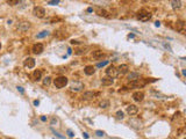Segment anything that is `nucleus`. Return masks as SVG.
Returning a JSON list of instances; mask_svg holds the SVG:
<instances>
[{"instance_id":"obj_40","label":"nucleus","mask_w":186,"mask_h":139,"mask_svg":"<svg viewBox=\"0 0 186 139\" xmlns=\"http://www.w3.org/2000/svg\"><path fill=\"white\" fill-rule=\"evenodd\" d=\"M0 49H1V43H0Z\"/></svg>"},{"instance_id":"obj_22","label":"nucleus","mask_w":186,"mask_h":139,"mask_svg":"<svg viewBox=\"0 0 186 139\" xmlns=\"http://www.w3.org/2000/svg\"><path fill=\"white\" fill-rule=\"evenodd\" d=\"M171 6H172L173 9H178V8H180L181 7V1H176V0H172L171 1Z\"/></svg>"},{"instance_id":"obj_25","label":"nucleus","mask_w":186,"mask_h":139,"mask_svg":"<svg viewBox=\"0 0 186 139\" xmlns=\"http://www.w3.org/2000/svg\"><path fill=\"white\" fill-rule=\"evenodd\" d=\"M20 1L19 0H7V4L9 5V6H15V5H18Z\"/></svg>"},{"instance_id":"obj_29","label":"nucleus","mask_w":186,"mask_h":139,"mask_svg":"<svg viewBox=\"0 0 186 139\" xmlns=\"http://www.w3.org/2000/svg\"><path fill=\"white\" fill-rule=\"evenodd\" d=\"M46 4H48V5H58V4H60V0H53V1H48Z\"/></svg>"},{"instance_id":"obj_1","label":"nucleus","mask_w":186,"mask_h":139,"mask_svg":"<svg viewBox=\"0 0 186 139\" xmlns=\"http://www.w3.org/2000/svg\"><path fill=\"white\" fill-rule=\"evenodd\" d=\"M67 82H69V80H67L66 77H63V75H60V77H57L56 79H53V85L56 88H64V87L67 85Z\"/></svg>"},{"instance_id":"obj_32","label":"nucleus","mask_w":186,"mask_h":139,"mask_svg":"<svg viewBox=\"0 0 186 139\" xmlns=\"http://www.w3.org/2000/svg\"><path fill=\"white\" fill-rule=\"evenodd\" d=\"M66 133L69 134V137H73V136H74V133L72 132V130H70V129H69V130L66 131Z\"/></svg>"},{"instance_id":"obj_26","label":"nucleus","mask_w":186,"mask_h":139,"mask_svg":"<svg viewBox=\"0 0 186 139\" xmlns=\"http://www.w3.org/2000/svg\"><path fill=\"white\" fill-rule=\"evenodd\" d=\"M50 82H51V78H50V77H46V78H44V80H43V85H44V86H49Z\"/></svg>"},{"instance_id":"obj_30","label":"nucleus","mask_w":186,"mask_h":139,"mask_svg":"<svg viewBox=\"0 0 186 139\" xmlns=\"http://www.w3.org/2000/svg\"><path fill=\"white\" fill-rule=\"evenodd\" d=\"M51 131H53V134H55L56 137H58V138H60V139H64V137H63L62 134H60V133H58V132H56V131H55L53 129H51Z\"/></svg>"},{"instance_id":"obj_11","label":"nucleus","mask_w":186,"mask_h":139,"mask_svg":"<svg viewBox=\"0 0 186 139\" xmlns=\"http://www.w3.org/2000/svg\"><path fill=\"white\" fill-rule=\"evenodd\" d=\"M23 66L27 67V68H33L35 66V59L32 58V57H28L23 60Z\"/></svg>"},{"instance_id":"obj_10","label":"nucleus","mask_w":186,"mask_h":139,"mask_svg":"<svg viewBox=\"0 0 186 139\" xmlns=\"http://www.w3.org/2000/svg\"><path fill=\"white\" fill-rule=\"evenodd\" d=\"M176 29L180 34H185V22L183 20H178L176 22Z\"/></svg>"},{"instance_id":"obj_8","label":"nucleus","mask_w":186,"mask_h":139,"mask_svg":"<svg viewBox=\"0 0 186 139\" xmlns=\"http://www.w3.org/2000/svg\"><path fill=\"white\" fill-rule=\"evenodd\" d=\"M95 13H97V15H99L101 18H106V19H111L112 18V15L108 13L106 9H102V8H97Z\"/></svg>"},{"instance_id":"obj_6","label":"nucleus","mask_w":186,"mask_h":139,"mask_svg":"<svg viewBox=\"0 0 186 139\" xmlns=\"http://www.w3.org/2000/svg\"><path fill=\"white\" fill-rule=\"evenodd\" d=\"M43 50H44V46H43V44H41V43H36L32 48V51L35 54H41V53L43 52Z\"/></svg>"},{"instance_id":"obj_4","label":"nucleus","mask_w":186,"mask_h":139,"mask_svg":"<svg viewBox=\"0 0 186 139\" xmlns=\"http://www.w3.org/2000/svg\"><path fill=\"white\" fill-rule=\"evenodd\" d=\"M106 74H107V77H108V78H112V79H113V78H116V77H118V74H119V73H118L116 67L112 65V66H108L106 68Z\"/></svg>"},{"instance_id":"obj_21","label":"nucleus","mask_w":186,"mask_h":139,"mask_svg":"<svg viewBox=\"0 0 186 139\" xmlns=\"http://www.w3.org/2000/svg\"><path fill=\"white\" fill-rule=\"evenodd\" d=\"M128 79H129V81H135V80H139L140 79V74L137 72H132L129 75H128Z\"/></svg>"},{"instance_id":"obj_19","label":"nucleus","mask_w":186,"mask_h":139,"mask_svg":"<svg viewBox=\"0 0 186 139\" xmlns=\"http://www.w3.org/2000/svg\"><path fill=\"white\" fill-rule=\"evenodd\" d=\"M142 86H144V82H140V79L139 80H135V81H130V84H129V87H132V88L142 87Z\"/></svg>"},{"instance_id":"obj_37","label":"nucleus","mask_w":186,"mask_h":139,"mask_svg":"<svg viewBox=\"0 0 186 139\" xmlns=\"http://www.w3.org/2000/svg\"><path fill=\"white\" fill-rule=\"evenodd\" d=\"M128 37H129V38H133V37H134V34H129V35H128Z\"/></svg>"},{"instance_id":"obj_38","label":"nucleus","mask_w":186,"mask_h":139,"mask_svg":"<svg viewBox=\"0 0 186 139\" xmlns=\"http://www.w3.org/2000/svg\"><path fill=\"white\" fill-rule=\"evenodd\" d=\"M41 121H43V122H44V121H46V118L44 117V116H42V117H41Z\"/></svg>"},{"instance_id":"obj_17","label":"nucleus","mask_w":186,"mask_h":139,"mask_svg":"<svg viewBox=\"0 0 186 139\" xmlns=\"http://www.w3.org/2000/svg\"><path fill=\"white\" fill-rule=\"evenodd\" d=\"M41 78H42V71H40V70H35L33 72V80H35V81H40Z\"/></svg>"},{"instance_id":"obj_13","label":"nucleus","mask_w":186,"mask_h":139,"mask_svg":"<svg viewBox=\"0 0 186 139\" xmlns=\"http://www.w3.org/2000/svg\"><path fill=\"white\" fill-rule=\"evenodd\" d=\"M144 99V93L143 92H135L133 94V100L136 102H141Z\"/></svg>"},{"instance_id":"obj_39","label":"nucleus","mask_w":186,"mask_h":139,"mask_svg":"<svg viewBox=\"0 0 186 139\" xmlns=\"http://www.w3.org/2000/svg\"><path fill=\"white\" fill-rule=\"evenodd\" d=\"M181 73H183V75H185V74H186V71H185V70H183V71H181Z\"/></svg>"},{"instance_id":"obj_12","label":"nucleus","mask_w":186,"mask_h":139,"mask_svg":"<svg viewBox=\"0 0 186 139\" xmlns=\"http://www.w3.org/2000/svg\"><path fill=\"white\" fill-rule=\"evenodd\" d=\"M126 111L128 115H130V116H133V115H136L137 111H139V108L135 106V104H129V106L126 108Z\"/></svg>"},{"instance_id":"obj_35","label":"nucleus","mask_w":186,"mask_h":139,"mask_svg":"<svg viewBox=\"0 0 186 139\" xmlns=\"http://www.w3.org/2000/svg\"><path fill=\"white\" fill-rule=\"evenodd\" d=\"M34 104H35V106H39V104H40V102H39L37 100H35V101H34Z\"/></svg>"},{"instance_id":"obj_34","label":"nucleus","mask_w":186,"mask_h":139,"mask_svg":"<svg viewBox=\"0 0 186 139\" xmlns=\"http://www.w3.org/2000/svg\"><path fill=\"white\" fill-rule=\"evenodd\" d=\"M83 134H84V138H85V139H88V134H87L86 132H84Z\"/></svg>"},{"instance_id":"obj_31","label":"nucleus","mask_w":186,"mask_h":139,"mask_svg":"<svg viewBox=\"0 0 186 139\" xmlns=\"http://www.w3.org/2000/svg\"><path fill=\"white\" fill-rule=\"evenodd\" d=\"M95 134H97L98 137H104L105 132H104V131H100V130H97V131H95Z\"/></svg>"},{"instance_id":"obj_15","label":"nucleus","mask_w":186,"mask_h":139,"mask_svg":"<svg viewBox=\"0 0 186 139\" xmlns=\"http://www.w3.org/2000/svg\"><path fill=\"white\" fill-rule=\"evenodd\" d=\"M116 70H118V73H120V74H126V73L129 71V66H128L127 64H122V65H120Z\"/></svg>"},{"instance_id":"obj_3","label":"nucleus","mask_w":186,"mask_h":139,"mask_svg":"<svg viewBox=\"0 0 186 139\" xmlns=\"http://www.w3.org/2000/svg\"><path fill=\"white\" fill-rule=\"evenodd\" d=\"M33 14H34V16H36L39 19H42V18L46 16V9L41 6H35L33 9Z\"/></svg>"},{"instance_id":"obj_14","label":"nucleus","mask_w":186,"mask_h":139,"mask_svg":"<svg viewBox=\"0 0 186 139\" xmlns=\"http://www.w3.org/2000/svg\"><path fill=\"white\" fill-rule=\"evenodd\" d=\"M87 50H88L87 46H78V48H74L73 52H74V54H77V56H80V54H84Z\"/></svg>"},{"instance_id":"obj_23","label":"nucleus","mask_w":186,"mask_h":139,"mask_svg":"<svg viewBox=\"0 0 186 139\" xmlns=\"http://www.w3.org/2000/svg\"><path fill=\"white\" fill-rule=\"evenodd\" d=\"M99 107L100 108H102V109L108 108V107H109V101H107V100H102V101L99 103Z\"/></svg>"},{"instance_id":"obj_5","label":"nucleus","mask_w":186,"mask_h":139,"mask_svg":"<svg viewBox=\"0 0 186 139\" xmlns=\"http://www.w3.org/2000/svg\"><path fill=\"white\" fill-rule=\"evenodd\" d=\"M30 26H32V24H30L29 21H21V22H19L16 29H18L19 31H27V30L30 28Z\"/></svg>"},{"instance_id":"obj_27","label":"nucleus","mask_w":186,"mask_h":139,"mask_svg":"<svg viewBox=\"0 0 186 139\" xmlns=\"http://www.w3.org/2000/svg\"><path fill=\"white\" fill-rule=\"evenodd\" d=\"M116 117H118L119 119H122L123 117H125V116H123V113H122L121 110H119V111L116 113Z\"/></svg>"},{"instance_id":"obj_33","label":"nucleus","mask_w":186,"mask_h":139,"mask_svg":"<svg viewBox=\"0 0 186 139\" xmlns=\"http://www.w3.org/2000/svg\"><path fill=\"white\" fill-rule=\"evenodd\" d=\"M18 91H19L20 93H23V92H25V91H23V88H22V87H19V86H18Z\"/></svg>"},{"instance_id":"obj_36","label":"nucleus","mask_w":186,"mask_h":139,"mask_svg":"<svg viewBox=\"0 0 186 139\" xmlns=\"http://www.w3.org/2000/svg\"><path fill=\"white\" fill-rule=\"evenodd\" d=\"M77 43H79V42H77V41H71V44H77Z\"/></svg>"},{"instance_id":"obj_7","label":"nucleus","mask_w":186,"mask_h":139,"mask_svg":"<svg viewBox=\"0 0 186 139\" xmlns=\"http://www.w3.org/2000/svg\"><path fill=\"white\" fill-rule=\"evenodd\" d=\"M84 88V85H83V82H78V81H74L71 84V86H70V89L72 91V92H79Z\"/></svg>"},{"instance_id":"obj_2","label":"nucleus","mask_w":186,"mask_h":139,"mask_svg":"<svg viewBox=\"0 0 186 139\" xmlns=\"http://www.w3.org/2000/svg\"><path fill=\"white\" fill-rule=\"evenodd\" d=\"M150 18H151V13L146 9H141L137 13V19L141 21H148Z\"/></svg>"},{"instance_id":"obj_9","label":"nucleus","mask_w":186,"mask_h":139,"mask_svg":"<svg viewBox=\"0 0 186 139\" xmlns=\"http://www.w3.org/2000/svg\"><path fill=\"white\" fill-rule=\"evenodd\" d=\"M98 95H100V93H95V92H85L84 94H83V100H92L94 99L95 96H98Z\"/></svg>"},{"instance_id":"obj_24","label":"nucleus","mask_w":186,"mask_h":139,"mask_svg":"<svg viewBox=\"0 0 186 139\" xmlns=\"http://www.w3.org/2000/svg\"><path fill=\"white\" fill-rule=\"evenodd\" d=\"M46 36H49V31H48V30H43V31H41L40 34L36 35L37 38H44V37H46Z\"/></svg>"},{"instance_id":"obj_18","label":"nucleus","mask_w":186,"mask_h":139,"mask_svg":"<svg viewBox=\"0 0 186 139\" xmlns=\"http://www.w3.org/2000/svg\"><path fill=\"white\" fill-rule=\"evenodd\" d=\"M94 72H95V70H94V67H93L92 65H88V66H86L84 68V73H85L86 75H93Z\"/></svg>"},{"instance_id":"obj_28","label":"nucleus","mask_w":186,"mask_h":139,"mask_svg":"<svg viewBox=\"0 0 186 139\" xmlns=\"http://www.w3.org/2000/svg\"><path fill=\"white\" fill-rule=\"evenodd\" d=\"M107 64H108V61L105 60V61H102V63H98V64H97V67H104L105 65H107Z\"/></svg>"},{"instance_id":"obj_20","label":"nucleus","mask_w":186,"mask_h":139,"mask_svg":"<svg viewBox=\"0 0 186 139\" xmlns=\"http://www.w3.org/2000/svg\"><path fill=\"white\" fill-rule=\"evenodd\" d=\"M92 57L94 58V59H100V58L104 57V52L100 51V50H95V51H93L92 52Z\"/></svg>"},{"instance_id":"obj_16","label":"nucleus","mask_w":186,"mask_h":139,"mask_svg":"<svg viewBox=\"0 0 186 139\" xmlns=\"http://www.w3.org/2000/svg\"><path fill=\"white\" fill-rule=\"evenodd\" d=\"M113 82H114V79H112V78H108V77H105V78H102V79H101V84H102L104 86H111Z\"/></svg>"}]
</instances>
